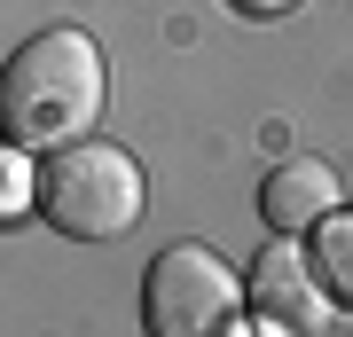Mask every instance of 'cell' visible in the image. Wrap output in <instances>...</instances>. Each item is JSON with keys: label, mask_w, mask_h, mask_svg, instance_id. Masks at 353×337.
Returning <instances> with one entry per match:
<instances>
[{"label": "cell", "mask_w": 353, "mask_h": 337, "mask_svg": "<svg viewBox=\"0 0 353 337\" xmlns=\"http://www.w3.org/2000/svg\"><path fill=\"white\" fill-rule=\"evenodd\" d=\"M102 118V48L55 24L0 63V134L16 150H63Z\"/></svg>", "instance_id": "cell-1"}, {"label": "cell", "mask_w": 353, "mask_h": 337, "mask_svg": "<svg viewBox=\"0 0 353 337\" xmlns=\"http://www.w3.org/2000/svg\"><path fill=\"white\" fill-rule=\"evenodd\" d=\"M150 188H141V165L118 150V141H63L48 157V173L32 188V212L71 243H118L126 227L141 220Z\"/></svg>", "instance_id": "cell-2"}, {"label": "cell", "mask_w": 353, "mask_h": 337, "mask_svg": "<svg viewBox=\"0 0 353 337\" xmlns=\"http://www.w3.org/2000/svg\"><path fill=\"white\" fill-rule=\"evenodd\" d=\"M243 306V283L228 275L220 251L204 243H173L150 259V275H141V322L150 337H204V329H228Z\"/></svg>", "instance_id": "cell-3"}, {"label": "cell", "mask_w": 353, "mask_h": 337, "mask_svg": "<svg viewBox=\"0 0 353 337\" xmlns=\"http://www.w3.org/2000/svg\"><path fill=\"white\" fill-rule=\"evenodd\" d=\"M243 306H252L267 329H322L330 322V283H322V267L306 259V251L267 243L252 259V275H243Z\"/></svg>", "instance_id": "cell-4"}, {"label": "cell", "mask_w": 353, "mask_h": 337, "mask_svg": "<svg viewBox=\"0 0 353 337\" xmlns=\"http://www.w3.org/2000/svg\"><path fill=\"white\" fill-rule=\"evenodd\" d=\"M338 196L345 188H338V173H330L322 157H290L259 188V220L275 227V236H306V227H322L330 212H338Z\"/></svg>", "instance_id": "cell-5"}, {"label": "cell", "mask_w": 353, "mask_h": 337, "mask_svg": "<svg viewBox=\"0 0 353 337\" xmlns=\"http://www.w3.org/2000/svg\"><path fill=\"white\" fill-rule=\"evenodd\" d=\"M314 267H322L330 298L353 306V212H330V220L314 227Z\"/></svg>", "instance_id": "cell-6"}, {"label": "cell", "mask_w": 353, "mask_h": 337, "mask_svg": "<svg viewBox=\"0 0 353 337\" xmlns=\"http://www.w3.org/2000/svg\"><path fill=\"white\" fill-rule=\"evenodd\" d=\"M32 188H39V173L24 165V150H16V141H8V150H0V227L32 212Z\"/></svg>", "instance_id": "cell-7"}, {"label": "cell", "mask_w": 353, "mask_h": 337, "mask_svg": "<svg viewBox=\"0 0 353 337\" xmlns=\"http://www.w3.org/2000/svg\"><path fill=\"white\" fill-rule=\"evenodd\" d=\"M243 16H283V8H299V0H236Z\"/></svg>", "instance_id": "cell-8"}]
</instances>
